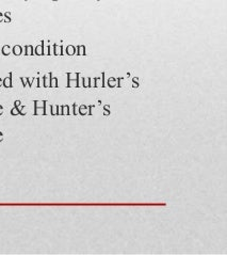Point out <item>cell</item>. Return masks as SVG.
<instances>
[{
	"mask_svg": "<svg viewBox=\"0 0 227 255\" xmlns=\"http://www.w3.org/2000/svg\"><path fill=\"white\" fill-rule=\"evenodd\" d=\"M108 85H109V87H111V88L115 87V86H116V79H115V78H109V79H108Z\"/></svg>",
	"mask_w": 227,
	"mask_h": 255,
	"instance_id": "obj_1",
	"label": "cell"
},
{
	"mask_svg": "<svg viewBox=\"0 0 227 255\" xmlns=\"http://www.w3.org/2000/svg\"><path fill=\"white\" fill-rule=\"evenodd\" d=\"M79 50H80V51L78 52L79 55H85V54H86V52H85V50H86L85 46H80V47H79Z\"/></svg>",
	"mask_w": 227,
	"mask_h": 255,
	"instance_id": "obj_2",
	"label": "cell"
},
{
	"mask_svg": "<svg viewBox=\"0 0 227 255\" xmlns=\"http://www.w3.org/2000/svg\"><path fill=\"white\" fill-rule=\"evenodd\" d=\"M86 111H87V108H86L85 106L80 108V114H82V115H86Z\"/></svg>",
	"mask_w": 227,
	"mask_h": 255,
	"instance_id": "obj_3",
	"label": "cell"
},
{
	"mask_svg": "<svg viewBox=\"0 0 227 255\" xmlns=\"http://www.w3.org/2000/svg\"><path fill=\"white\" fill-rule=\"evenodd\" d=\"M14 54H16V55H19V54H20V48H19V47H16V48H14Z\"/></svg>",
	"mask_w": 227,
	"mask_h": 255,
	"instance_id": "obj_4",
	"label": "cell"
},
{
	"mask_svg": "<svg viewBox=\"0 0 227 255\" xmlns=\"http://www.w3.org/2000/svg\"><path fill=\"white\" fill-rule=\"evenodd\" d=\"M67 50H69L67 52H69L70 55H73V54H74V51H73V50H74V48H73L72 46H71V47H69V49H67Z\"/></svg>",
	"mask_w": 227,
	"mask_h": 255,
	"instance_id": "obj_5",
	"label": "cell"
},
{
	"mask_svg": "<svg viewBox=\"0 0 227 255\" xmlns=\"http://www.w3.org/2000/svg\"><path fill=\"white\" fill-rule=\"evenodd\" d=\"M138 87H139L138 82H133V88H138Z\"/></svg>",
	"mask_w": 227,
	"mask_h": 255,
	"instance_id": "obj_6",
	"label": "cell"
}]
</instances>
